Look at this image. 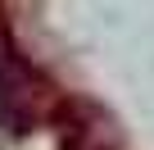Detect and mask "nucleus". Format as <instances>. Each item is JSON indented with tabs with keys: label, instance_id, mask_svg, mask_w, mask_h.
Segmentation results:
<instances>
[{
	"label": "nucleus",
	"instance_id": "1",
	"mask_svg": "<svg viewBox=\"0 0 154 150\" xmlns=\"http://www.w3.org/2000/svg\"><path fill=\"white\" fill-rule=\"evenodd\" d=\"M0 127L14 136L32 127V82L9 46H0Z\"/></svg>",
	"mask_w": 154,
	"mask_h": 150
}]
</instances>
